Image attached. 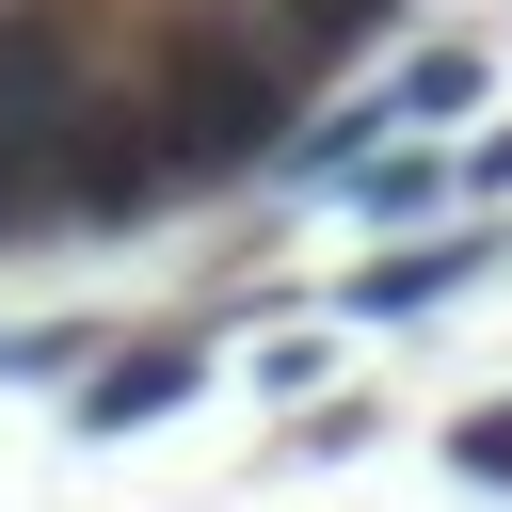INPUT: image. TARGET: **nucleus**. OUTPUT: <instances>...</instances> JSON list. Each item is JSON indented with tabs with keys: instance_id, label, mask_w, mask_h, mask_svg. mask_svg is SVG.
Listing matches in <instances>:
<instances>
[{
	"instance_id": "f257e3e1",
	"label": "nucleus",
	"mask_w": 512,
	"mask_h": 512,
	"mask_svg": "<svg viewBox=\"0 0 512 512\" xmlns=\"http://www.w3.org/2000/svg\"><path fill=\"white\" fill-rule=\"evenodd\" d=\"M128 112H144V160H160V192L192 208V192H240L256 160H288L272 128L304 112V64H288V32L192 16V32H160V64L128 80Z\"/></svg>"
},
{
	"instance_id": "f03ea898",
	"label": "nucleus",
	"mask_w": 512,
	"mask_h": 512,
	"mask_svg": "<svg viewBox=\"0 0 512 512\" xmlns=\"http://www.w3.org/2000/svg\"><path fill=\"white\" fill-rule=\"evenodd\" d=\"M480 256H496V240H400V256H368V272H352L336 304H352V320H416V304H448V288H464Z\"/></svg>"
},
{
	"instance_id": "7ed1b4c3",
	"label": "nucleus",
	"mask_w": 512,
	"mask_h": 512,
	"mask_svg": "<svg viewBox=\"0 0 512 512\" xmlns=\"http://www.w3.org/2000/svg\"><path fill=\"white\" fill-rule=\"evenodd\" d=\"M192 384H208V368H192L176 336H160V352H112V368L80 384V432H144V416H176Z\"/></svg>"
},
{
	"instance_id": "20e7f679",
	"label": "nucleus",
	"mask_w": 512,
	"mask_h": 512,
	"mask_svg": "<svg viewBox=\"0 0 512 512\" xmlns=\"http://www.w3.org/2000/svg\"><path fill=\"white\" fill-rule=\"evenodd\" d=\"M464 96H480V64H464V48H416L368 112H384V128H432V112H464Z\"/></svg>"
},
{
	"instance_id": "39448f33",
	"label": "nucleus",
	"mask_w": 512,
	"mask_h": 512,
	"mask_svg": "<svg viewBox=\"0 0 512 512\" xmlns=\"http://www.w3.org/2000/svg\"><path fill=\"white\" fill-rule=\"evenodd\" d=\"M448 464H464V480H512V416H464V432H448Z\"/></svg>"
},
{
	"instance_id": "423d86ee",
	"label": "nucleus",
	"mask_w": 512,
	"mask_h": 512,
	"mask_svg": "<svg viewBox=\"0 0 512 512\" xmlns=\"http://www.w3.org/2000/svg\"><path fill=\"white\" fill-rule=\"evenodd\" d=\"M80 336H48V320H0V368H64Z\"/></svg>"
},
{
	"instance_id": "0eeeda50",
	"label": "nucleus",
	"mask_w": 512,
	"mask_h": 512,
	"mask_svg": "<svg viewBox=\"0 0 512 512\" xmlns=\"http://www.w3.org/2000/svg\"><path fill=\"white\" fill-rule=\"evenodd\" d=\"M464 176H480V192H512V128H496V144H480V160H464Z\"/></svg>"
}]
</instances>
